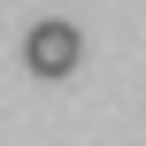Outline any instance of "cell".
Returning a JSON list of instances; mask_svg holds the SVG:
<instances>
[{
	"instance_id": "1",
	"label": "cell",
	"mask_w": 146,
	"mask_h": 146,
	"mask_svg": "<svg viewBox=\"0 0 146 146\" xmlns=\"http://www.w3.org/2000/svg\"><path fill=\"white\" fill-rule=\"evenodd\" d=\"M77 54H85V38H77V23H62V15H46V23L23 31V62H31L38 77H69Z\"/></svg>"
}]
</instances>
